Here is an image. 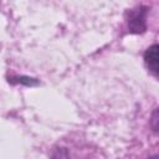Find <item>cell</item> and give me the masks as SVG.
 I'll use <instances>...</instances> for the list:
<instances>
[{"label":"cell","mask_w":159,"mask_h":159,"mask_svg":"<svg viewBox=\"0 0 159 159\" xmlns=\"http://www.w3.org/2000/svg\"><path fill=\"white\" fill-rule=\"evenodd\" d=\"M150 159H158V157H157V155H154V157H152Z\"/></svg>","instance_id":"obj_5"},{"label":"cell","mask_w":159,"mask_h":159,"mask_svg":"<svg viewBox=\"0 0 159 159\" xmlns=\"http://www.w3.org/2000/svg\"><path fill=\"white\" fill-rule=\"evenodd\" d=\"M129 25H130L132 31H134V32L144 31V29H145V25H144V14H143V15H139V14L135 15V16L130 20Z\"/></svg>","instance_id":"obj_2"},{"label":"cell","mask_w":159,"mask_h":159,"mask_svg":"<svg viewBox=\"0 0 159 159\" xmlns=\"http://www.w3.org/2000/svg\"><path fill=\"white\" fill-rule=\"evenodd\" d=\"M150 125H152L154 132L158 130V109H155L154 113H153V117H152V120H150Z\"/></svg>","instance_id":"obj_4"},{"label":"cell","mask_w":159,"mask_h":159,"mask_svg":"<svg viewBox=\"0 0 159 159\" xmlns=\"http://www.w3.org/2000/svg\"><path fill=\"white\" fill-rule=\"evenodd\" d=\"M158 45H153L150 46L145 53H144V60H145V63L147 66L149 67V70L154 73V75H158V70H159V56H158Z\"/></svg>","instance_id":"obj_1"},{"label":"cell","mask_w":159,"mask_h":159,"mask_svg":"<svg viewBox=\"0 0 159 159\" xmlns=\"http://www.w3.org/2000/svg\"><path fill=\"white\" fill-rule=\"evenodd\" d=\"M17 82H20V83H25V84H29V86L37 84V81H36V80H34V78H29V77H19V78H17Z\"/></svg>","instance_id":"obj_3"}]
</instances>
